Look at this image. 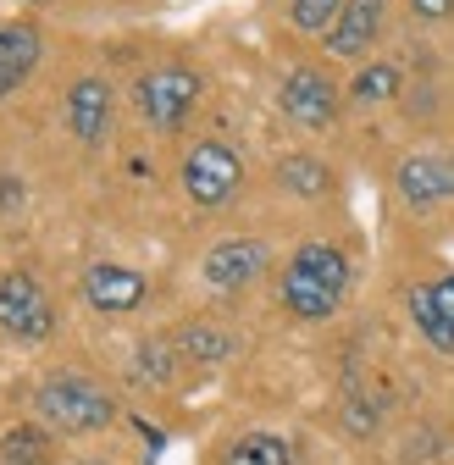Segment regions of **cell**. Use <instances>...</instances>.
I'll return each instance as SVG.
<instances>
[{
	"instance_id": "1",
	"label": "cell",
	"mask_w": 454,
	"mask_h": 465,
	"mask_svg": "<svg viewBox=\"0 0 454 465\" xmlns=\"http://www.w3.org/2000/svg\"><path fill=\"white\" fill-rule=\"evenodd\" d=\"M350 294V255L327 244V239H311L294 250V261L282 266V305L300 322H327Z\"/></svg>"
},
{
	"instance_id": "2",
	"label": "cell",
	"mask_w": 454,
	"mask_h": 465,
	"mask_svg": "<svg viewBox=\"0 0 454 465\" xmlns=\"http://www.w3.org/2000/svg\"><path fill=\"white\" fill-rule=\"evenodd\" d=\"M39 421H50L55 432H105L117 421V399H111L100 382L78 377V371H50L34 393Z\"/></svg>"
},
{
	"instance_id": "3",
	"label": "cell",
	"mask_w": 454,
	"mask_h": 465,
	"mask_svg": "<svg viewBox=\"0 0 454 465\" xmlns=\"http://www.w3.org/2000/svg\"><path fill=\"white\" fill-rule=\"evenodd\" d=\"M200 94H205V78L189 62H155V67H144L133 78V111L155 134H178L194 116Z\"/></svg>"
},
{
	"instance_id": "4",
	"label": "cell",
	"mask_w": 454,
	"mask_h": 465,
	"mask_svg": "<svg viewBox=\"0 0 454 465\" xmlns=\"http://www.w3.org/2000/svg\"><path fill=\"white\" fill-rule=\"evenodd\" d=\"M244 189V155L222 139H200L189 155H183V194L200 205V211H222L233 205Z\"/></svg>"
},
{
	"instance_id": "5",
	"label": "cell",
	"mask_w": 454,
	"mask_h": 465,
	"mask_svg": "<svg viewBox=\"0 0 454 465\" xmlns=\"http://www.w3.org/2000/svg\"><path fill=\"white\" fill-rule=\"evenodd\" d=\"M0 332L17 343H44L55 332V305L28 272H0Z\"/></svg>"
},
{
	"instance_id": "6",
	"label": "cell",
	"mask_w": 454,
	"mask_h": 465,
	"mask_svg": "<svg viewBox=\"0 0 454 465\" xmlns=\"http://www.w3.org/2000/svg\"><path fill=\"white\" fill-rule=\"evenodd\" d=\"M277 105L294 128H332L338 123V84L321 73V67H294L277 89Z\"/></svg>"
},
{
	"instance_id": "7",
	"label": "cell",
	"mask_w": 454,
	"mask_h": 465,
	"mask_svg": "<svg viewBox=\"0 0 454 465\" xmlns=\"http://www.w3.org/2000/svg\"><path fill=\"white\" fill-rule=\"evenodd\" d=\"M393 189L410 211H438L454 200V155L443 150H410L393 172Z\"/></svg>"
},
{
	"instance_id": "8",
	"label": "cell",
	"mask_w": 454,
	"mask_h": 465,
	"mask_svg": "<svg viewBox=\"0 0 454 465\" xmlns=\"http://www.w3.org/2000/svg\"><path fill=\"white\" fill-rule=\"evenodd\" d=\"M266 261H271V250L261 239H222V244L205 250L200 282L211 288V294H239V288H250L266 272Z\"/></svg>"
},
{
	"instance_id": "9",
	"label": "cell",
	"mask_w": 454,
	"mask_h": 465,
	"mask_svg": "<svg viewBox=\"0 0 454 465\" xmlns=\"http://www.w3.org/2000/svg\"><path fill=\"white\" fill-rule=\"evenodd\" d=\"M78 288H84V300L100 316H128V311H139L150 300V277L133 272V266H123V261H94Z\"/></svg>"
},
{
	"instance_id": "10",
	"label": "cell",
	"mask_w": 454,
	"mask_h": 465,
	"mask_svg": "<svg viewBox=\"0 0 454 465\" xmlns=\"http://www.w3.org/2000/svg\"><path fill=\"white\" fill-rule=\"evenodd\" d=\"M405 311H410L416 332L438 349V355H454V272L432 277V282H410Z\"/></svg>"
},
{
	"instance_id": "11",
	"label": "cell",
	"mask_w": 454,
	"mask_h": 465,
	"mask_svg": "<svg viewBox=\"0 0 454 465\" xmlns=\"http://www.w3.org/2000/svg\"><path fill=\"white\" fill-rule=\"evenodd\" d=\"M382 17H388V0H344L338 23L327 28V50L338 62H355V55L371 50V39L382 34Z\"/></svg>"
},
{
	"instance_id": "12",
	"label": "cell",
	"mask_w": 454,
	"mask_h": 465,
	"mask_svg": "<svg viewBox=\"0 0 454 465\" xmlns=\"http://www.w3.org/2000/svg\"><path fill=\"white\" fill-rule=\"evenodd\" d=\"M111 84L105 78H78L73 89H67V128H73V139L78 144H100L105 134H111Z\"/></svg>"
},
{
	"instance_id": "13",
	"label": "cell",
	"mask_w": 454,
	"mask_h": 465,
	"mask_svg": "<svg viewBox=\"0 0 454 465\" xmlns=\"http://www.w3.org/2000/svg\"><path fill=\"white\" fill-rule=\"evenodd\" d=\"M39 55H44L39 23H28V17H12V23H0V67H6L17 84H28V73L39 67Z\"/></svg>"
},
{
	"instance_id": "14",
	"label": "cell",
	"mask_w": 454,
	"mask_h": 465,
	"mask_svg": "<svg viewBox=\"0 0 454 465\" xmlns=\"http://www.w3.org/2000/svg\"><path fill=\"white\" fill-rule=\"evenodd\" d=\"M277 183L294 200H327L332 194V166L321 155H282L277 161Z\"/></svg>"
},
{
	"instance_id": "15",
	"label": "cell",
	"mask_w": 454,
	"mask_h": 465,
	"mask_svg": "<svg viewBox=\"0 0 454 465\" xmlns=\"http://www.w3.org/2000/svg\"><path fill=\"white\" fill-rule=\"evenodd\" d=\"M178 343L173 338H144L139 349H133V366H128V377L139 382V388H166L178 377Z\"/></svg>"
},
{
	"instance_id": "16",
	"label": "cell",
	"mask_w": 454,
	"mask_h": 465,
	"mask_svg": "<svg viewBox=\"0 0 454 465\" xmlns=\"http://www.w3.org/2000/svg\"><path fill=\"white\" fill-rule=\"evenodd\" d=\"M173 343H178V355L194 361V366H222L227 355H233V338H227L222 327H211V322H189V327H178Z\"/></svg>"
},
{
	"instance_id": "17",
	"label": "cell",
	"mask_w": 454,
	"mask_h": 465,
	"mask_svg": "<svg viewBox=\"0 0 454 465\" xmlns=\"http://www.w3.org/2000/svg\"><path fill=\"white\" fill-rule=\"evenodd\" d=\"M55 443L39 421H17L12 432H0V465H50Z\"/></svg>"
},
{
	"instance_id": "18",
	"label": "cell",
	"mask_w": 454,
	"mask_h": 465,
	"mask_svg": "<svg viewBox=\"0 0 454 465\" xmlns=\"http://www.w3.org/2000/svg\"><path fill=\"white\" fill-rule=\"evenodd\" d=\"M400 89H405V67H393V62H371V67H360V73H355L350 100H355V105H388V100H400Z\"/></svg>"
},
{
	"instance_id": "19",
	"label": "cell",
	"mask_w": 454,
	"mask_h": 465,
	"mask_svg": "<svg viewBox=\"0 0 454 465\" xmlns=\"http://www.w3.org/2000/svg\"><path fill=\"white\" fill-rule=\"evenodd\" d=\"M227 465H294V454L271 432H250V438H239L233 449H227Z\"/></svg>"
},
{
	"instance_id": "20",
	"label": "cell",
	"mask_w": 454,
	"mask_h": 465,
	"mask_svg": "<svg viewBox=\"0 0 454 465\" xmlns=\"http://www.w3.org/2000/svg\"><path fill=\"white\" fill-rule=\"evenodd\" d=\"M338 12H344V0H289L294 28H300V34H321V39H327V28L338 23Z\"/></svg>"
},
{
	"instance_id": "21",
	"label": "cell",
	"mask_w": 454,
	"mask_h": 465,
	"mask_svg": "<svg viewBox=\"0 0 454 465\" xmlns=\"http://www.w3.org/2000/svg\"><path fill=\"white\" fill-rule=\"evenodd\" d=\"M416 23H449L454 17V0H410Z\"/></svg>"
},
{
	"instance_id": "22",
	"label": "cell",
	"mask_w": 454,
	"mask_h": 465,
	"mask_svg": "<svg viewBox=\"0 0 454 465\" xmlns=\"http://www.w3.org/2000/svg\"><path fill=\"white\" fill-rule=\"evenodd\" d=\"M23 205V183L17 178H0V211H17Z\"/></svg>"
},
{
	"instance_id": "23",
	"label": "cell",
	"mask_w": 454,
	"mask_h": 465,
	"mask_svg": "<svg viewBox=\"0 0 454 465\" xmlns=\"http://www.w3.org/2000/svg\"><path fill=\"white\" fill-rule=\"evenodd\" d=\"M12 89H17V78H12V73H6V67H0V100H6V94H12Z\"/></svg>"
},
{
	"instance_id": "24",
	"label": "cell",
	"mask_w": 454,
	"mask_h": 465,
	"mask_svg": "<svg viewBox=\"0 0 454 465\" xmlns=\"http://www.w3.org/2000/svg\"><path fill=\"white\" fill-rule=\"evenodd\" d=\"M28 6H44V0H28Z\"/></svg>"
}]
</instances>
